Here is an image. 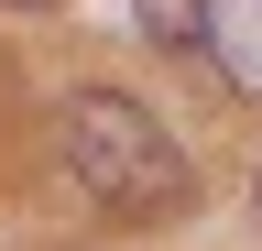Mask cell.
Segmentation results:
<instances>
[{
	"instance_id": "cell-2",
	"label": "cell",
	"mask_w": 262,
	"mask_h": 251,
	"mask_svg": "<svg viewBox=\"0 0 262 251\" xmlns=\"http://www.w3.org/2000/svg\"><path fill=\"white\" fill-rule=\"evenodd\" d=\"M208 55L229 99H262V0H208Z\"/></svg>"
},
{
	"instance_id": "cell-4",
	"label": "cell",
	"mask_w": 262,
	"mask_h": 251,
	"mask_svg": "<svg viewBox=\"0 0 262 251\" xmlns=\"http://www.w3.org/2000/svg\"><path fill=\"white\" fill-rule=\"evenodd\" d=\"M0 11H33V0H0Z\"/></svg>"
},
{
	"instance_id": "cell-1",
	"label": "cell",
	"mask_w": 262,
	"mask_h": 251,
	"mask_svg": "<svg viewBox=\"0 0 262 251\" xmlns=\"http://www.w3.org/2000/svg\"><path fill=\"white\" fill-rule=\"evenodd\" d=\"M55 131H66V164H77V186H88L110 218H164V208H186V197H196L186 142L164 131L142 99H120V87H77Z\"/></svg>"
},
{
	"instance_id": "cell-3",
	"label": "cell",
	"mask_w": 262,
	"mask_h": 251,
	"mask_svg": "<svg viewBox=\"0 0 262 251\" xmlns=\"http://www.w3.org/2000/svg\"><path fill=\"white\" fill-rule=\"evenodd\" d=\"M153 55H208V0H131Z\"/></svg>"
},
{
	"instance_id": "cell-5",
	"label": "cell",
	"mask_w": 262,
	"mask_h": 251,
	"mask_svg": "<svg viewBox=\"0 0 262 251\" xmlns=\"http://www.w3.org/2000/svg\"><path fill=\"white\" fill-rule=\"evenodd\" d=\"M251 208H262V175H251Z\"/></svg>"
}]
</instances>
